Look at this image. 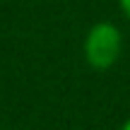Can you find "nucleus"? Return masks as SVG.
Here are the masks:
<instances>
[{
  "mask_svg": "<svg viewBox=\"0 0 130 130\" xmlns=\"http://www.w3.org/2000/svg\"><path fill=\"white\" fill-rule=\"evenodd\" d=\"M121 130H130V118H128V121H125V123L121 125Z\"/></svg>",
  "mask_w": 130,
  "mask_h": 130,
  "instance_id": "nucleus-3",
  "label": "nucleus"
},
{
  "mask_svg": "<svg viewBox=\"0 0 130 130\" xmlns=\"http://www.w3.org/2000/svg\"><path fill=\"white\" fill-rule=\"evenodd\" d=\"M118 5H121V12L125 14V19L130 22V0H118Z\"/></svg>",
  "mask_w": 130,
  "mask_h": 130,
  "instance_id": "nucleus-2",
  "label": "nucleus"
},
{
  "mask_svg": "<svg viewBox=\"0 0 130 130\" xmlns=\"http://www.w3.org/2000/svg\"><path fill=\"white\" fill-rule=\"evenodd\" d=\"M84 60L94 70H108L123 53V31L113 22H96L89 27L82 43Z\"/></svg>",
  "mask_w": 130,
  "mask_h": 130,
  "instance_id": "nucleus-1",
  "label": "nucleus"
}]
</instances>
